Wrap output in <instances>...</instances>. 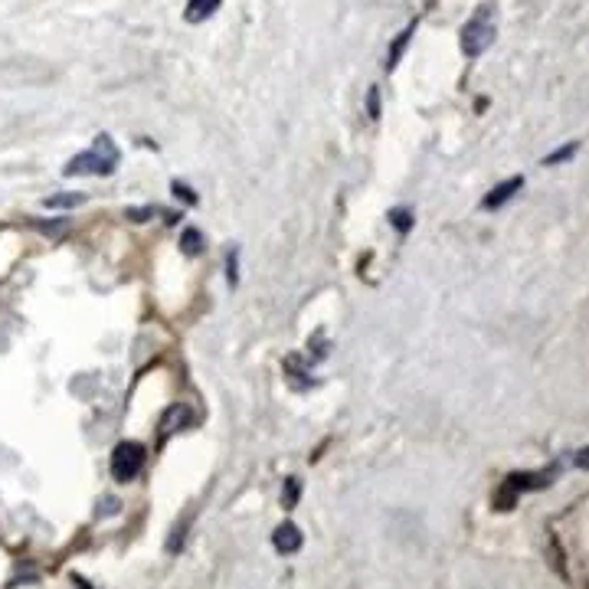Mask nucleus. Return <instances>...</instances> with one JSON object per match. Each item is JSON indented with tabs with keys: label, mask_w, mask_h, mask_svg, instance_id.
<instances>
[{
	"label": "nucleus",
	"mask_w": 589,
	"mask_h": 589,
	"mask_svg": "<svg viewBox=\"0 0 589 589\" xmlns=\"http://www.w3.org/2000/svg\"><path fill=\"white\" fill-rule=\"evenodd\" d=\"M118 167V148L112 144L108 135L95 138L92 148L79 151L76 158L66 164V177H76V174H92V177H108Z\"/></svg>",
	"instance_id": "1"
},
{
	"label": "nucleus",
	"mask_w": 589,
	"mask_h": 589,
	"mask_svg": "<svg viewBox=\"0 0 589 589\" xmlns=\"http://www.w3.org/2000/svg\"><path fill=\"white\" fill-rule=\"evenodd\" d=\"M495 20H491V7H478L475 10V17L465 23L462 33H459V40H462V53L468 59H475V56H482L491 43H495Z\"/></svg>",
	"instance_id": "2"
},
{
	"label": "nucleus",
	"mask_w": 589,
	"mask_h": 589,
	"mask_svg": "<svg viewBox=\"0 0 589 589\" xmlns=\"http://www.w3.org/2000/svg\"><path fill=\"white\" fill-rule=\"evenodd\" d=\"M144 459H148V452H144L141 442H118L115 452H112V475L115 482H135L138 472L144 468Z\"/></svg>",
	"instance_id": "3"
},
{
	"label": "nucleus",
	"mask_w": 589,
	"mask_h": 589,
	"mask_svg": "<svg viewBox=\"0 0 589 589\" xmlns=\"http://www.w3.org/2000/svg\"><path fill=\"white\" fill-rule=\"evenodd\" d=\"M272 544H275V550H279V554H295V550H302L305 537H302V531H298L292 521H282L279 527H275Z\"/></svg>",
	"instance_id": "4"
},
{
	"label": "nucleus",
	"mask_w": 589,
	"mask_h": 589,
	"mask_svg": "<svg viewBox=\"0 0 589 589\" xmlns=\"http://www.w3.org/2000/svg\"><path fill=\"white\" fill-rule=\"evenodd\" d=\"M524 187V177H511V180H501V184L495 187V190H488L485 194V200H482V207L485 210H501L504 203H508L518 190Z\"/></svg>",
	"instance_id": "5"
},
{
	"label": "nucleus",
	"mask_w": 589,
	"mask_h": 589,
	"mask_svg": "<svg viewBox=\"0 0 589 589\" xmlns=\"http://www.w3.org/2000/svg\"><path fill=\"white\" fill-rule=\"evenodd\" d=\"M220 4H223V0H187L184 17H187L190 23H200V20L213 17L216 10H220Z\"/></svg>",
	"instance_id": "6"
},
{
	"label": "nucleus",
	"mask_w": 589,
	"mask_h": 589,
	"mask_svg": "<svg viewBox=\"0 0 589 589\" xmlns=\"http://www.w3.org/2000/svg\"><path fill=\"white\" fill-rule=\"evenodd\" d=\"M190 423H194V413H190L187 406H174V410H167L164 423H161V432L167 436V432H177V429H184Z\"/></svg>",
	"instance_id": "7"
},
{
	"label": "nucleus",
	"mask_w": 589,
	"mask_h": 589,
	"mask_svg": "<svg viewBox=\"0 0 589 589\" xmlns=\"http://www.w3.org/2000/svg\"><path fill=\"white\" fill-rule=\"evenodd\" d=\"M86 203V194H53L50 200H43L46 210H72Z\"/></svg>",
	"instance_id": "8"
},
{
	"label": "nucleus",
	"mask_w": 589,
	"mask_h": 589,
	"mask_svg": "<svg viewBox=\"0 0 589 589\" xmlns=\"http://www.w3.org/2000/svg\"><path fill=\"white\" fill-rule=\"evenodd\" d=\"M180 252H184V256H197V252H203V233L197 230V226H187L184 236H180Z\"/></svg>",
	"instance_id": "9"
},
{
	"label": "nucleus",
	"mask_w": 589,
	"mask_h": 589,
	"mask_svg": "<svg viewBox=\"0 0 589 589\" xmlns=\"http://www.w3.org/2000/svg\"><path fill=\"white\" fill-rule=\"evenodd\" d=\"M413 30H416V23H410V27H406V30L393 40V50H390V59H387V69H396V63H400V56H403V50H406V43H410Z\"/></svg>",
	"instance_id": "10"
},
{
	"label": "nucleus",
	"mask_w": 589,
	"mask_h": 589,
	"mask_svg": "<svg viewBox=\"0 0 589 589\" xmlns=\"http://www.w3.org/2000/svg\"><path fill=\"white\" fill-rule=\"evenodd\" d=\"M390 223H393L400 233H410V230H413V213L403 210V207H396V210H390Z\"/></svg>",
	"instance_id": "11"
},
{
	"label": "nucleus",
	"mask_w": 589,
	"mask_h": 589,
	"mask_svg": "<svg viewBox=\"0 0 589 589\" xmlns=\"http://www.w3.org/2000/svg\"><path fill=\"white\" fill-rule=\"evenodd\" d=\"M576 151H580V144H576V141H570V144H563V148H557L554 154H547V158H544V164H560V161H570Z\"/></svg>",
	"instance_id": "12"
},
{
	"label": "nucleus",
	"mask_w": 589,
	"mask_h": 589,
	"mask_svg": "<svg viewBox=\"0 0 589 589\" xmlns=\"http://www.w3.org/2000/svg\"><path fill=\"white\" fill-rule=\"evenodd\" d=\"M226 279L233 288L239 285V249H230V256H226Z\"/></svg>",
	"instance_id": "13"
},
{
	"label": "nucleus",
	"mask_w": 589,
	"mask_h": 589,
	"mask_svg": "<svg viewBox=\"0 0 589 589\" xmlns=\"http://www.w3.org/2000/svg\"><path fill=\"white\" fill-rule=\"evenodd\" d=\"M367 115L374 118V122L380 118V89H377V86L367 92Z\"/></svg>",
	"instance_id": "14"
},
{
	"label": "nucleus",
	"mask_w": 589,
	"mask_h": 589,
	"mask_svg": "<svg viewBox=\"0 0 589 589\" xmlns=\"http://www.w3.org/2000/svg\"><path fill=\"white\" fill-rule=\"evenodd\" d=\"M298 504V478H288L285 482V508H295Z\"/></svg>",
	"instance_id": "15"
},
{
	"label": "nucleus",
	"mask_w": 589,
	"mask_h": 589,
	"mask_svg": "<svg viewBox=\"0 0 589 589\" xmlns=\"http://www.w3.org/2000/svg\"><path fill=\"white\" fill-rule=\"evenodd\" d=\"M174 194L184 200V203H197V194H190V190L184 184H174Z\"/></svg>",
	"instance_id": "16"
},
{
	"label": "nucleus",
	"mask_w": 589,
	"mask_h": 589,
	"mask_svg": "<svg viewBox=\"0 0 589 589\" xmlns=\"http://www.w3.org/2000/svg\"><path fill=\"white\" fill-rule=\"evenodd\" d=\"M63 226H66V223H40V230H43V233H59Z\"/></svg>",
	"instance_id": "17"
},
{
	"label": "nucleus",
	"mask_w": 589,
	"mask_h": 589,
	"mask_svg": "<svg viewBox=\"0 0 589 589\" xmlns=\"http://www.w3.org/2000/svg\"><path fill=\"white\" fill-rule=\"evenodd\" d=\"M576 468H586V449L576 452Z\"/></svg>",
	"instance_id": "18"
}]
</instances>
